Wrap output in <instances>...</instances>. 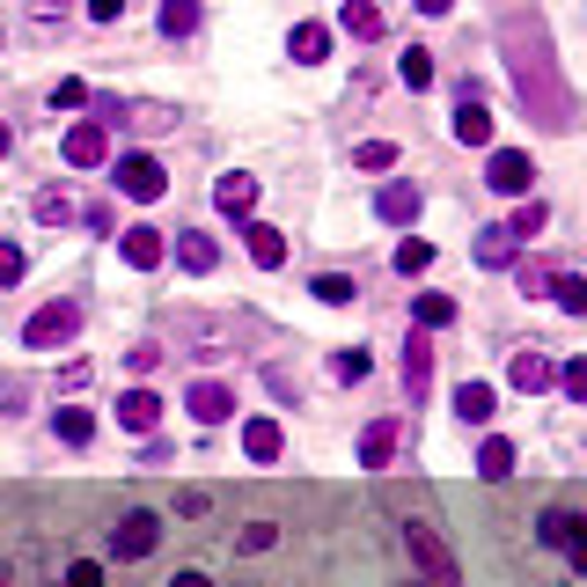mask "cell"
<instances>
[{"instance_id":"obj_1","label":"cell","mask_w":587,"mask_h":587,"mask_svg":"<svg viewBox=\"0 0 587 587\" xmlns=\"http://www.w3.org/2000/svg\"><path fill=\"white\" fill-rule=\"evenodd\" d=\"M74 331H81V302H45L30 323H22V345H30V353H52V345H67Z\"/></svg>"},{"instance_id":"obj_2","label":"cell","mask_w":587,"mask_h":587,"mask_svg":"<svg viewBox=\"0 0 587 587\" xmlns=\"http://www.w3.org/2000/svg\"><path fill=\"white\" fill-rule=\"evenodd\" d=\"M118 192L133 198V206H155V198L169 192V177H162L155 155H118Z\"/></svg>"},{"instance_id":"obj_3","label":"cell","mask_w":587,"mask_h":587,"mask_svg":"<svg viewBox=\"0 0 587 587\" xmlns=\"http://www.w3.org/2000/svg\"><path fill=\"white\" fill-rule=\"evenodd\" d=\"M485 184L492 192H507V198H521L536 184V162L521 155V147H492V162H485Z\"/></svg>"},{"instance_id":"obj_4","label":"cell","mask_w":587,"mask_h":587,"mask_svg":"<svg viewBox=\"0 0 587 587\" xmlns=\"http://www.w3.org/2000/svg\"><path fill=\"white\" fill-rule=\"evenodd\" d=\"M404 544H411V558L427 566V580H433V587H456V558H448V544L427 529V521H411V529H404Z\"/></svg>"},{"instance_id":"obj_5","label":"cell","mask_w":587,"mask_h":587,"mask_svg":"<svg viewBox=\"0 0 587 587\" xmlns=\"http://www.w3.org/2000/svg\"><path fill=\"white\" fill-rule=\"evenodd\" d=\"M67 162H74V169H104V162H110V125L104 118H81L67 133Z\"/></svg>"},{"instance_id":"obj_6","label":"cell","mask_w":587,"mask_h":587,"mask_svg":"<svg viewBox=\"0 0 587 587\" xmlns=\"http://www.w3.org/2000/svg\"><path fill=\"white\" fill-rule=\"evenodd\" d=\"M155 544H162V521L147 515V507H140V515H125V521H118V536H110V551H118L125 566H133V558H147Z\"/></svg>"},{"instance_id":"obj_7","label":"cell","mask_w":587,"mask_h":587,"mask_svg":"<svg viewBox=\"0 0 587 587\" xmlns=\"http://www.w3.org/2000/svg\"><path fill=\"white\" fill-rule=\"evenodd\" d=\"M184 404H192L198 427H221V419H235V390H228V382H192V397H184Z\"/></svg>"},{"instance_id":"obj_8","label":"cell","mask_w":587,"mask_h":587,"mask_svg":"<svg viewBox=\"0 0 587 587\" xmlns=\"http://www.w3.org/2000/svg\"><path fill=\"white\" fill-rule=\"evenodd\" d=\"M507 382H515L521 397H544V390H558V368L544 353H515L507 360Z\"/></svg>"},{"instance_id":"obj_9","label":"cell","mask_w":587,"mask_h":587,"mask_svg":"<svg viewBox=\"0 0 587 587\" xmlns=\"http://www.w3.org/2000/svg\"><path fill=\"white\" fill-rule=\"evenodd\" d=\"M214 206H221L228 221H250V214H257V177H243V169H228V177L214 184Z\"/></svg>"},{"instance_id":"obj_10","label":"cell","mask_w":587,"mask_h":587,"mask_svg":"<svg viewBox=\"0 0 587 587\" xmlns=\"http://www.w3.org/2000/svg\"><path fill=\"white\" fill-rule=\"evenodd\" d=\"M118 250H125V265H133V272H155L169 243H162V228H147V221H140V228H125V235H118Z\"/></svg>"},{"instance_id":"obj_11","label":"cell","mask_w":587,"mask_h":587,"mask_svg":"<svg viewBox=\"0 0 587 587\" xmlns=\"http://www.w3.org/2000/svg\"><path fill=\"white\" fill-rule=\"evenodd\" d=\"M280 448H286L280 419H243V456L250 463H280Z\"/></svg>"},{"instance_id":"obj_12","label":"cell","mask_w":587,"mask_h":587,"mask_svg":"<svg viewBox=\"0 0 587 587\" xmlns=\"http://www.w3.org/2000/svg\"><path fill=\"white\" fill-rule=\"evenodd\" d=\"M243 250H250V265H265V272L286 265V235L265 228V221H250V228H243Z\"/></svg>"},{"instance_id":"obj_13","label":"cell","mask_w":587,"mask_h":587,"mask_svg":"<svg viewBox=\"0 0 587 587\" xmlns=\"http://www.w3.org/2000/svg\"><path fill=\"white\" fill-rule=\"evenodd\" d=\"M427 382H433V339H427V331H411V339H404V390L427 397Z\"/></svg>"},{"instance_id":"obj_14","label":"cell","mask_w":587,"mask_h":587,"mask_svg":"<svg viewBox=\"0 0 587 587\" xmlns=\"http://www.w3.org/2000/svg\"><path fill=\"white\" fill-rule=\"evenodd\" d=\"M155 419H162V397L155 390H125L118 397V427L125 433H155Z\"/></svg>"},{"instance_id":"obj_15","label":"cell","mask_w":587,"mask_h":587,"mask_svg":"<svg viewBox=\"0 0 587 587\" xmlns=\"http://www.w3.org/2000/svg\"><path fill=\"white\" fill-rule=\"evenodd\" d=\"M456 140L463 147H492V110H485L470 89H463V104H456Z\"/></svg>"},{"instance_id":"obj_16","label":"cell","mask_w":587,"mask_h":587,"mask_svg":"<svg viewBox=\"0 0 587 587\" xmlns=\"http://www.w3.org/2000/svg\"><path fill=\"white\" fill-rule=\"evenodd\" d=\"M374 214L390 221V228H411V221H419V192H411V184H382V192H374Z\"/></svg>"},{"instance_id":"obj_17","label":"cell","mask_w":587,"mask_h":587,"mask_svg":"<svg viewBox=\"0 0 587 587\" xmlns=\"http://www.w3.org/2000/svg\"><path fill=\"white\" fill-rule=\"evenodd\" d=\"M515 257H521V235H515V228H485V235H478V265H485V272H507Z\"/></svg>"},{"instance_id":"obj_18","label":"cell","mask_w":587,"mask_h":587,"mask_svg":"<svg viewBox=\"0 0 587 587\" xmlns=\"http://www.w3.org/2000/svg\"><path fill=\"white\" fill-rule=\"evenodd\" d=\"M286 45H294V59H302V67H323V59H331V30H323V22H294V37H286Z\"/></svg>"},{"instance_id":"obj_19","label":"cell","mask_w":587,"mask_h":587,"mask_svg":"<svg viewBox=\"0 0 587 587\" xmlns=\"http://www.w3.org/2000/svg\"><path fill=\"white\" fill-rule=\"evenodd\" d=\"M492 382H463V390H456V419H463V427H485V419H492Z\"/></svg>"},{"instance_id":"obj_20","label":"cell","mask_w":587,"mask_h":587,"mask_svg":"<svg viewBox=\"0 0 587 587\" xmlns=\"http://www.w3.org/2000/svg\"><path fill=\"white\" fill-rule=\"evenodd\" d=\"M177 265H184V272H214V265H221V243H214V235H198V228L177 235Z\"/></svg>"},{"instance_id":"obj_21","label":"cell","mask_w":587,"mask_h":587,"mask_svg":"<svg viewBox=\"0 0 587 587\" xmlns=\"http://www.w3.org/2000/svg\"><path fill=\"white\" fill-rule=\"evenodd\" d=\"M390 456H397V427H390V419H374V427L360 433V463H368V470H382Z\"/></svg>"},{"instance_id":"obj_22","label":"cell","mask_w":587,"mask_h":587,"mask_svg":"<svg viewBox=\"0 0 587 587\" xmlns=\"http://www.w3.org/2000/svg\"><path fill=\"white\" fill-rule=\"evenodd\" d=\"M478 478H485V485H499V478H515V441H499V433H492V441L478 448Z\"/></svg>"},{"instance_id":"obj_23","label":"cell","mask_w":587,"mask_h":587,"mask_svg":"<svg viewBox=\"0 0 587 587\" xmlns=\"http://www.w3.org/2000/svg\"><path fill=\"white\" fill-rule=\"evenodd\" d=\"M52 427H59V441H67V448H89V441H96V419H89L81 404H59Z\"/></svg>"},{"instance_id":"obj_24","label":"cell","mask_w":587,"mask_h":587,"mask_svg":"<svg viewBox=\"0 0 587 587\" xmlns=\"http://www.w3.org/2000/svg\"><path fill=\"white\" fill-rule=\"evenodd\" d=\"M339 22H345L353 37H368V45L382 37V8H374V0H345V8H339Z\"/></svg>"},{"instance_id":"obj_25","label":"cell","mask_w":587,"mask_h":587,"mask_svg":"<svg viewBox=\"0 0 587 587\" xmlns=\"http://www.w3.org/2000/svg\"><path fill=\"white\" fill-rule=\"evenodd\" d=\"M544 286H551V302L566 309V316H587V280L580 272H558V280H544Z\"/></svg>"},{"instance_id":"obj_26","label":"cell","mask_w":587,"mask_h":587,"mask_svg":"<svg viewBox=\"0 0 587 587\" xmlns=\"http://www.w3.org/2000/svg\"><path fill=\"white\" fill-rule=\"evenodd\" d=\"M411 316H419V331H441V323H456V294H419Z\"/></svg>"},{"instance_id":"obj_27","label":"cell","mask_w":587,"mask_h":587,"mask_svg":"<svg viewBox=\"0 0 587 587\" xmlns=\"http://www.w3.org/2000/svg\"><path fill=\"white\" fill-rule=\"evenodd\" d=\"M507 228H515L521 243H529V235H544V228H551V206H544V198H521V206H515V221H507Z\"/></svg>"},{"instance_id":"obj_28","label":"cell","mask_w":587,"mask_h":587,"mask_svg":"<svg viewBox=\"0 0 587 587\" xmlns=\"http://www.w3.org/2000/svg\"><path fill=\"white\" fill-rule=\"evenodd\" d=\"M162 30H169V37H192L198 30V0H162Z\"/></svg>"},{"instance_id":"obj_29","label":"cell","mask_w":587,"mask_h":587,"mask_svg":"<svg viewBox=\"0 0 587 587\" xmlns=\"http://www.w3.org/2000/svg\"><path fill=\"white\" fill-rule=\"evenodd\" d=\"M427 265H433V243H419V235H404V243H397V272H404V280H419Z\"/></svg>"},{"instance_id":"obj_30","label":"cell","mask_w":587,"mask_h":587,"mask_svg":"<svg viewBox=\"0 0 587 587\" xmlns=\"http://www.w3.org/2000/svg\"><path fill=\"white\" fill-rule=\"evenodd\" d=\"M397 74H404V89H433V52H419V45H411V52L397 59Z\"/></svg>"},{"instance_id":"obj_31","label":"cell","mask_w":587,"mask_h":587,"mask_svg":"<svg viewBox=\"0 0 587 587\" xmlns=\"http://www.w3.org/2000/svg\"><path fill=\"white\" fill-rule=\"evenodd\" d=\"M353 162H360V169H397V140H360Z\"/></svg>"},{"instance_id":"obj_32","label":"cell","mask_w":587,"mask_h":587,"mask_svg":"<svg viewBox=\"0 0 587 587\" xmlns=\"http://www.w3.org/2000/svg\"><path fill=\"white\" fill-rule=\"evenodd\" d=\"M37 221H45V228H67V221H74V198L67 192H45V198H37Z\"/></svg>"},{"instance_id":"obj_33","label":"cell","mask_w":587,"mask_h":587,"mask_svg":"<svg viewBox=\"0 0 587 587\" xmlns=\"http://www.w3.org/2000/svg\"><path fill=\"white\" fill-rule=\"evenodd\" d=\"M331 368H339V382H368V368H374V360H368V345H345V353L331 360Z\"/></svg>"},{"instance_id":"obj_34","label":"cell","mask_w":587,"mask_h":587,"mask_svg":"<svg viewBox=\"0 0 587 587\" xmlns=\"http://www.w3.org/2000/svg\"><path fill=\"white\" fill-rule=\"evenodd\" d=\"M558 390H566L573 404H587V360H566V368H558Z\"/></svg>"},{"instance_id":"obj_35","label":"cell","mask_w":587,"mask_h":587,"mask_svg":"<svg viewBox=\"0 0 587 587\" xmlns=\"http://www.w3.org/2000/svg\"><path fill=\"white\" fill-rule=\"evenodd\" d=\"M309 294H316V302H353V280H345V272H323Z\"/></svg>"},{"instance_id":"obj_36","label":"cell","mask_w":587,"mask_h":587,"mask_svg":"<svg viewBox=\"0 0 587 587\" xmlns=\"http://www.w3.org/2000/svg\"><path fill=\"white\" fill-rule=\"evenodd\" d=\"M22 272H30V257H22V243H0V286H16Z\"/></svg>"},{"instance_id":"obj_37","label":"cell","mask_w":587,"mask_h":587,"mask_svg":"<svg viewBox=\"0 0 587 587\" xmlns=\"http://www.w3.org/2000/svg\"><path fill=\"white\" fill-rule=\"evenodd\" d=\"M81 104H89V81H74V74H67V81L52 89V110H81Z\"/></svg>"},{"instance_id":"obj_38","label":"cell","mask_w":587,"mask_h":587,"mask_svg":"<svg viewBox=\"0 0 587 587\" xmlns=\"http://www.w3.org/2000/svg\"><path fill=\"white\" fill-rule=\"evenodd\" d=\"M536 536H544V544H558V551H566V536H573V515H558V507H551V515H544V529H536Z\"/></svg>"},{"instance_id":"obj_39","label":"cell","mask_w":587,"mask_h":587,"mask_svg":"<svg viewBox=\"0 0 587 587\" xmlns=\"http://www.w3.org/2000/svg\"><path fill=\"white\" fill-rule=\"evenodd\" d=\"M272 544H280V529H272V521H250V529H243V551H272Z\"/></svg>"},{"instance_id":"obj_40","label":"cell","mask_w":587,"mask_h":587,"mask_svg":"<svg viewBox=\"0 0 587 587\" xmlns=\"http://www.w3.org/2000/svg\"><path fill=\"white\" fill-rule=\"evenodd\" d=\"M67 587H104V566H96V558H81V566H67Z\"/></svg>"},{"instance_id":"obj_41","label":"cell","mask_w":587,"mask_h":587,"mask_svg":"<svg viewBox=\"0 0 587 587\" xmlns=\"http://www.w3.org/2000/svg\"><path fill=\"white\" fill-rule=\"evenodd\" d=\"M566 558L587 573V521H573V536H566Z\"/></svg>"},{"instance_id":"obj_42","label":"cell","mask_w":587,"mask_h":587,"mask_svg":"<svg viewBox=\"0 0 587 587\" xmlns=\"http://www.w3.org/2000/svg\"><path fill=\"white\" fill-rule=\"evenodd\" d=\"M89 16H96V22H118V16H125V0H89Z\"/></svg>"},{"instance_id":"obj_43","label":"cell","mask_w":587,"mask_h":587,"mask_svg":"<svg viewBox=\"0 0 587 587\" xmlns=\"http://www.w3.org/2000/svg\"><path fill=\"white\" fill-rule=\"evenodd\" d=\"M169 587H214V580H206V573H177V580H169Z\"/></svg>"},{"instance_id":"obj_44","label":"cell","mask_w":587,"mask_h":587,"mask_svg":"<svg viewBox=\"0 0 587 587\" xmlns=\"http://www.w3.org/2000/svg\"><path fill=\"white\" fill-rule=\"evenodd\" d=\"M448 8H456V0H419V16H448Z\"/></svg>"},{"instance_id":"obj_45","label":"cell","mask_w":587,"mask_h":587,"mask_svg":"<svg viewBox=\"0 0 587 587\" xmlns=\"http://www.w3.org/2000/svg\"><path fill=\"white\" fill-rule=\"evenodd\" d=\"M8 147H16V133H8V125H0V155H8Z\"/></svg>"},{"instance_id":"obj_46","label":"cell","mask_w":587,"mask_h":587,"mask_svg":"<svg viewBox=\"0 0 587 587\" xmlns=\"http://www.w3.org/2000/svg\"><path fill=\"white\" fill-rule=\"evenodd\" d=\"M411 587H419V580H411Z\"/></svg>"}]
</instances>
